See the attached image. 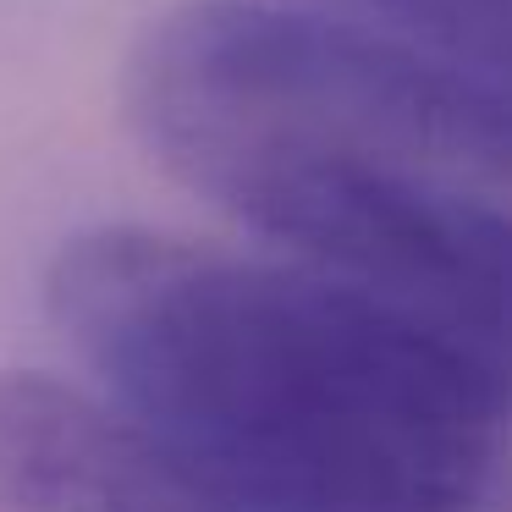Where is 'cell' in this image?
I'll use <instances>...</instances> for the list:
<instances>
[{
  "mask_svg": "<svg viewBox=\"0 0 512 512\" xmlns=\"http://www.w3.org/2000/svg\"><path fill=\"white\" fill-rule=\"evenodd\" d=\"M45 298L210 512H468L496 474L507 375L314 265L94 226Z\"/></svg>",
  "mask_w": 512,
  "mask_h": 512,
  "instance_id": "cell-1",
  "label": "cell"
},
{
  "mask_svg": "<svg viewBox=\"0 0 512 512\" xmlns=\"http://www.w3.org/2000/svg\"><path fill=\"white\" fill-rule=\"evenodd\" d=\"M127 122L204 204L298 160L512 193V72L303 6L166 12L127 61Z\"/></svg>",
  "mask_w": 512,
  "mask_h": 512,
  "instance_id": "cell-2",
  "label": "cell"
},
{
  "mask_svg": "<svg viewBox=\"0 0 512 512\" xmlns=\"http://www.w3.org/2000/svg\"><path fill=\"white\" fill-rule=\"evenodd\" d=\"M0 512H210L83 386L0 369Z\"/></svg>",
  "mask_w": 512,
  "mask_h": 512,
  "instance_id": "cell-3",
  "label": "cell"
},
{
  "mask_svg": "<svg viewBox=\"0 0 512 512\" xmlns=\"http://www.w3.org/2000/svg\"><path fill=\"white\" fill-rule=\"evenodd\" d=\"M391 34L512 72V0H358Z\"/></svg>",
  "mask_w": 512,
  "mask_h": 512,
  "instance_id": "cell-4",
  "label": "cell"
}]
</instances>
